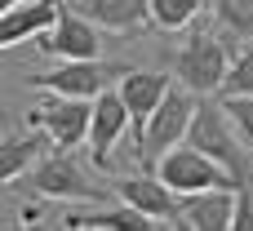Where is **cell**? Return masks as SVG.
<instances>
[{"mask_svg": "<svg viewBox=\"0 0 253 231\" xmlns=\"http://www.w3.org/2000/svg\"><path fill=\"white\" fill-rule=\"evenodd\" d=\"M236 120L231 111L222 107V98H200L196 116H191V129H187V142L200 147L205 156H213L231 178L236 187H253V165H249V142L236 138Z\"/></svg>", "mask_w": 253, "mask_h": 231, "instance_id": "cell-1", "label": "cell"}, {"mask_svg": "<svg viewBox=\"0 0 253 231\" xmlns=\"http://www.w3.org/2000/svg\"><path fill=\"white\" fill-rule=\"evenodd\" d=\"M196 107H200V93H191L187 85H173V89L165 93V102H160V107L151 111V120H147V134H142L138 147H133L142 169L156 174V165L165 160V151H173L178 142H187V129H191Z\"/></svg>", "mask_w": 253, "mask_h": 231, "instance_id": "cell-2", "label": "cell"}, {"mask_svg": "<svg viewBox=\"0 0 253 231\" xmlns=\"http://www.w3.org/2000/svg\"><path fill=\"white\" fill-rule=\"evenodd\" d=\"M227 71H231V53H227V45H222L213 31H191L187 45H182L178 58H173V76H178V85H187V89L200 93V98L222 93Z\"/></svg>", "mask_w": 253, "mask_h": 231, "instance_id": "cell-3", "label": "cell"}, {"mask_svg": "<svg viewBox=\"0 0 253 231\" xmlns=\"http://www.w3.org/2000/svg\"><path fill=\"white\" fill-rule=\"evenodd\" d=\"M27 187L44 200H107V191L93 183V174L71 151H58V147L27 174Z\"/></svg>", "mask_w": 253, "mask_h": 231, "instance_id": "cell-4", "label": "cell"}, {"mask_svg": "<svg viewBox=\"0 0 253 231\" xmlns=\"http://www.w3.org/2000/svg\"><path fill=\"white\" fill-rule=\"evenodd\" d=\"M156 174H160L178 196H196V191H213V187H236V178H231L213 156H205V151L191 147V142H178L173 151H165V160L156 165Z\"/></svg>", "mask_w": 253, "mask_h": 231, "instance_id": "cell-5", "label": "cell"}, {"mask_svg": "<svg viewBox=\"0 0 253 231\" xmlns=\"http://www.w3.org/2000/svg\"><path fill=\"white\" fill-rule=\"evenodd\" d=\"M27 125L44 129V134H49V142H53L58 151H76L80 142H89L93 102H89V98H62V93H53L44 107L27 111Z\"/></svg>", "mask_w": 253, "mask_h": 231, "instance_id": "cell-6", "label": "cell"}, {"mask_svg": "<svg viewBox=\"0 0 253 231\" xmlns=\"http://www.w3.org/2000/svg\"><path fill=\"white\" fill-rule=\"evenodd\" d=\"M129 67H107L98 58H80V62H58L53 71H40L31 76L27 85L31 89H44V93H62V98H98L107 89V80H120Z\"/></svg>", "mask_w": 253, "mask_h": 231, "instance_id": "cell-7", "label": "cell"}, {"mask_svg": "<svg viewBox=\"0 0 253 231\" xmlns=\"http://www.w3.org/2000/svg\"><path fill=\"white\" fill-rule=\"evenodd\" d=\"M40 53L53 58V62H80V58H98L102 53V36H98V22L89 13H76L62 4V18L40 36Z\"/></svg>", "mask_w": 253, "mask_h": 231, "instance_id": "cell-8", "label": "cell"}, {"mask_svg": "<svg viewBox=\"0 0 253 231\" xmlns=\"http://www.w3.org/2000/svg\"><path fill=\"white\" fill-rule=\"evenodd\" d=\"M111 196H116V205H133L138 214H147V218H156L160 227L169 223V227H178V191L160 178V174H138V178H120V183H111Z\"/></svg>", "mask_w": 253, "mask_h": 231, "instance_id": "cell-9", "label": "cell"}, {"mask_svg": "<svg viewBox=\"0 0 253 231\" xmlns=\"http://www.w3.org/2000/svg\"><path fill=\"white\" fill-rule=\"evenodd\" d=\"M125 129H133L129 102L120 98V89H102L93 98V125H89V160L98 169L111 165V151H116V142H120Z\"/></svg>", "mask_w": 253, "mask_h": 231, "instance_id": "cell-10", "label": "cell"}, {"mask_svg": "<svg viewBox=\"0 0 253 231\" xmlns=\"http://www.w3.org/2000/svg\"><path fill=\"white\" fill-rule=\"evenodd\" d=\"M231 223H236V187H213V191L182 196L178 227H187V231H231Z\"/></svg>", "mask_w": 253, "mask_h": 231, "instance_id": "cell-11", "label": "cell"}, {"mask_svg": "<svg viewBox=\"0 0 253 231\" xmlns=\"http://www.w3.org/2000/svg\"><path fill=\"white\" fill-rule=\"evenodd\" d=\"M58 18H62V0H31L18 9H0V45L13 49L22 40H40Z\"/></svg>", "mask_w": 253, "mask_h": 231, "instance_id": "cell-12", "label": "cell"}, {"mask_svg": "<svg viewBox=\"0 0 253 231\" xmlns=\"http://www.w3.org/2000/svg\"><path fill=\"white\" fill-rule=\"evenodd\" d=\"M169 89H173V85H169L160 71H125V76H120V98L129 102V116H133V147H138V138L147 134V120H151V111L165 102Z\"/></svg>", "mask_w": 253, "mask_h": 231, "instance_id": "cell-13", "label": "cell"}, {"mask_svg": "<svg viewBox=\"0 0 253 231\" xmlns=\"http://www.w3.org/2000/svg\"><path fill=\"white\" fill-rule=\"evenodd\" d=\"M53 142H49V134L44 129H27V134H9L4 138V147H0V178L4 183H18L22 174H31L36 165H40V156L49 151Z\"/></svg>", "mask_w": 253, "mask_h": 231, "instance_id": "cell-14", "label": "cell"}, {"mask_svg": "<svg viewBox=\"0 0 253 231\" xmlns=\"http://www.w3.org/2000/svg\"><path fill=\"white\" fill-rule=\"evenodd\" d=\"M80 13H89L107 31H138L151 22V0H84Z\"/></svg>", "mask_w": 253, "mask_h": 231, "instance_id": "cell-15", "label": "cell"}, {"mask_svg": "<svg viewBox=\"0 0 253 231\" xmlns=\"http://www.w3.org/2000/svg\"><path fill=\"white\" fill-rule=\"evenodd\" d=\"M71 231H147V227H160L156 218L138 214L133 205H120V209H93V214H71L67 218Z\"/></svg>", "mask_w": 253, "mask_h": 231, "instance_id": "cell-16", "label": "cell"}, {"mask_svg": "<svg viewBox=\"0 0 253 231\" xmlns=\"http://www.w3.org/2000/svg\"><path fill=\"white\" fill-rule=\"evenodd\" d=\"M209 0H151V22L160 31H182L196 22V13L205 9Z\"/></svg>", "mask_w": 253, "mask_h": 231, "instance_id": "cell-17", "label": "cell"}, {"mask_svg": "<svg viewBox=\"0 0 253 231\" xmlns=\"http://www.w3.org/2000/svg\"><path fill=\"white\" fill-rule=\"evenodd\" d=\"M209 4H213V18H218L231 36L253 40V0H209Z\"/></svg>", "mask_w": 253, "mask_h": 231, "instance_id": "cell-18", "label": "cell"}, {"mask_svg": "<svg viewBox=\"0 0 253 231\" xmlns=\"http://www.w3.org/2000/svg\"><path fill=\"white\" fill-rule=\"evenodd\" d=\"M222 93H249V98H253V45H245V53L231 62Z\"/></svg>", "mask_w": 253, "mask_h": 231, "instance_id": "cell-19", "label": "cell"}, {"mask_svg": "<svg viewBox=\"0 0 253 231\" xmlns=\"http://www.w3.org/2000/svg\"><path fill=\"white\" fill-rule=\"evenodd\" d=\"M222 107L231 111L240 138L249 142V151H253V98H249V93H222Z\"/></svg>", "mask_w": 253, "mask_h": 231, "instance_id": "cell-20", "label": "cell"}, {"mask_svg": "<svg viewBox=\"0 0 253 231\" xmlns=\"http://www.w3.org/2000/svg\"><path fill=\"white\" fill-rule=\"evenodd\" d=\"M231 231H253V187H236V223Z\"/></svg>", "mask_w": 253, "mask_h": 231, "instance_id": "cell-21", "label": "cell"}, {"mask_svg": "<svg viewBox=\"0 0 253 231\" xmlns=\"http://www.w3.org/2000/svg\"><path fill=\"white\" fill-rule=\"evenodd\" d=\"M18 4H31V0H0V9H18Z\"/></svg>", "mask_w": 253, "mask_h": 231, "instance_id": "cell-22", "label": "cell"}]
</instances>
